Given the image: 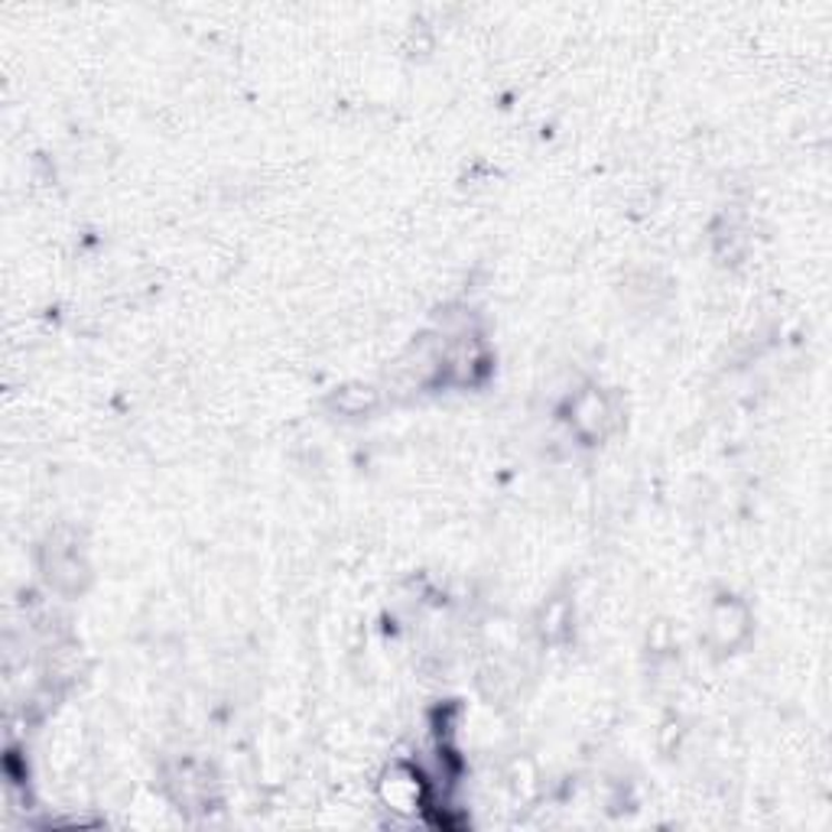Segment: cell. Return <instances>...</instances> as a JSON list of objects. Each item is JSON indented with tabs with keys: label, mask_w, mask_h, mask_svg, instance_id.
<instances>
[{
	"label": "cell",
	"mask_w": 832,
	"mask_h": 832,
	"mask_svg": "<svg viewBox=\"0 0 832 832\" xmlns=\"http://www.w3.org/2000/svg\"><path fill=\"white\" fill-rule=\"evenodd\" d=\"M612 423H615V410H612V400L602 391L588 388L573 400V427L583 436H592V440L605 436Z\"/></svg>",
	"instance_id": "cell-1"
},
{
	"label": "cell",
	"mask_w": 832,
	"mask_h": 832,
	"mask_svg": "<svg viewBox=\"0 0 832 832\" xmlns=\"http://www.w3.org/2000/svg\"><path fill=\"white\" fill-rule=\"evenodd\" d=\"M712 625V637H716V644H722V647H735L741 637L748 635V612H744V605L741 602H735V598H722V602H716V608H712V618H709Z\"/></svg>",
	"instance_id": "cell-2"
}]
</instances>
